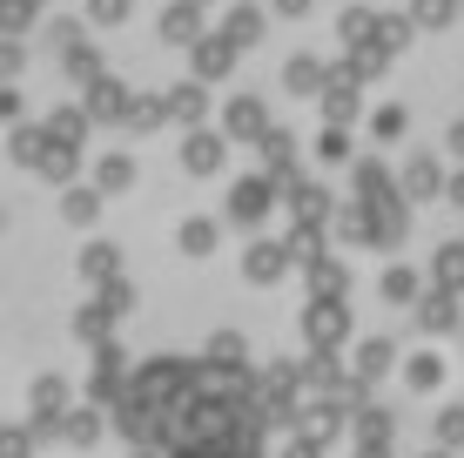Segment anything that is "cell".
<instances>
[{"instance_id":"cell-1","label":"cell","mask_w":464,"mask_h":458,"mask_svg":"<svg viewBox=\"0 0 464 458\" xmlns=\"http://www.w3.org/2000/svg\"><path fill=\"white\" fill-rule=\"evenodd\" d=\"M188 458H256V445H229V452H188Z\"/></svg>"}]
</instances>
